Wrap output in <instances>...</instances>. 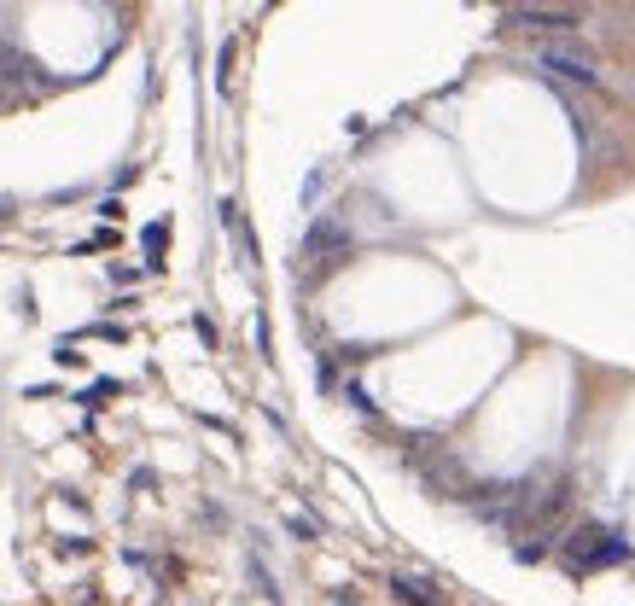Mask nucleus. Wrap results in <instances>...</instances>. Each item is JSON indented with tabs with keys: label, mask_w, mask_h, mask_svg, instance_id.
<instances>
[{
	"label": "nucleus",
	"mask_w": 635,
	"mask_h": 606,
	"mask_svg": "<svg viewBox=\"0 0 635 606\" xmlns=\"http://www.w3.org/2000/svg\"><path fill=\"white\" fill-rule=\"evenodd\" d=\"M513 30H583V6H513L507 12Z\"/></svg>",
	"instance_id": "nucleus-3"
},
{
	"label": "nucleus",
	"mask_w": 635,
	"mask_h": 606,
	"mask_svg": "<svg viewBox=\"0 0 635 606\" xmlns=\"http://www.w3.org/2000/svg\"><path fill=\"white\" fill-rule=\"evenodd\" d=\"M612 560H630V542L612 537L606 525H577L566 542V566L571 572H595V566H612Z\"/></svg>",
	"instance_id": "nucleus-1"
},
{
	"label": "nucleus",
	"mask_w": 635,
	"mask_h": 606,
	"mask_svg": "<svg viewBox=\"0 0 635 606\" xmlns=\"http://www.w3.org/2000/svg\"><path fill=\"white\" fill-rule=\"evenodd\" d=\"M391 589H397L402 601L408 606H432V595H420V589H414V583H408V577H397V583H391Z\"/></svg>",
	"instance_id": "nucleus-4"
},
{
	"label": "nucleus",
	"mask_w": 635,
	"mask_h": 606,
	"mask_svg": "<svg viewBox=\"0 0 635 606\" xmlns=\"http://www.w3.org/2000/svg\"><path fill=\"white\" fill-rule=\"evenodd\" d=\"M536 65L554 70V76H566V82L601 88V70H595V59H589V53H577V47H566V41H542V47H536Z\"/></svg>",
	"instance_id": "nucleus-2"
}]
</instances>
